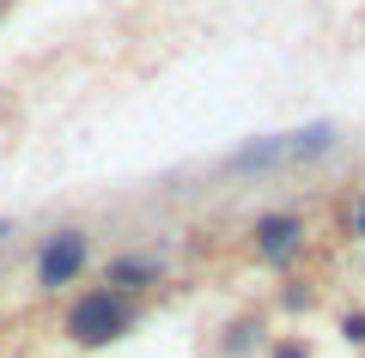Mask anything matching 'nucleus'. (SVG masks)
<instances>
[{"instance_id":"9","label":"nucleus","mask_w":365,"mask_h":358,"mask_svg":"<svg viewBox=\"0 0 365 358\" xmlns=\"http://www.w3.org/2000/svg\"><path fill=\"white\" fill-rule=\"evenodd\" d=\"M280 304H287V310H311V304H317V292H311V285H292Z\"/></svg>"},{"instance_id":"1","label":"nucleus","mask_w":365,"mask_h":358,"mask_svg":"<svg viewBox=\"0 0 365 358\" xmlns=\"http://www.w3.org/2000/svg\"><path fill=\"white\" fill-rule=\"evenodd\" d=\"M140 316H146L140 298H128V292H116V285L98 280V285H79L61 304V334L79 352H104V346L128 340V334L140 328Z\"/></svg>"},{"instance_id":"11","label":"nucleus","mask_w":365,"mask_h":358,"mask_svg":"<svg viewBox=\"0 0 365 358\" xmlns=\"http://www.w3.org/2000/svg\"><path fill=\"white\" fill-rule=\"evenodd\" d=\"M6 237H19V225H13V219H0V243H6Z\"/></svg>"},{"instance_id":"8","label":"nucleus","mask_w":365,"mask_h":358,"mask_svg":"<svg viewBox=\"0 0 365 358\" xmlns=\"http://www.w3.org/2000/svg\"><path fill=\"white\" fill-rule=\"evenodd\" d=\"M341 340H347V346H365V310H347V316H341Z\"/></svg>"},{"instance_id":"3","label":"nucleus","mask_w":365,"mask_h":358,"mask_svg":"<svg viewBox=\"0 0 365 358\" xmlns=\"http://www.w3.org/2000/svg\"><path fill=\"white\" fill-rule=\"evenodd\" d=\"M304 243H311V225H304V213H292V206H274V213H256V225H250V256H256V268H292V261L304 256Z\"/></svg>"},{"instance_id":"4","label":"nucleus","mask_w":365,"mask_h":358,"mask_svg":"<svg viewBox=\"0 0 365 358\" xmlns=\"http://www.w3.org/2000/svg\"><path fill=\"white\" fill-rule=\"evenodd\" d=\"M335 152V128L317 122V128H299V134H274V140H256L244 152L225 158V170H274V164H299V158H323Z\"/></svg>"},{"instance_id":"7","label":"nucleus","mask_w":365,"mask_h":358,"mask_svg":"<svg viewBox=\"0 0 365 358\" xmlns=\"http://www.w3.org/2000/svg\"><path fill=\"white\" fill-rule=\"evenodd\" d=\"M268 358H311V340H304V334H280V340L268 346Z\"/></svg>"},{"instance_id":"2","label":"nucleus","mask_w":365,"mask_h":358,"mask_svg":"<svg viewBox=\"0 0 365 358\" xmlns=\"http://www.w3.org/2000/svg\"><path fill=\"white\" fill-rule=\"evenodd\" d=\"M86 268H91V231L61 225V231L43 237L37 261H31V285H37L43 298H61V292H73V285L86 280Z\"/></svg>"},{"instance_id":"5","label":"nucleus","mask_w":365,"mask_h":358,"mask_svg":"<svg viewBox=\"0 0 365 358\" xmlns=\"http://www.w3.org/2000/svg\"><path fill=\"white\" fill-rule=\"evenodd\" d=\"M165 280H170L165 256H146V249H122V256H110V261H104V285H116V292H128V298L158 292Z\"/></svg>"},{"instance_id":"6","label":"nucleus","mask_w":365,"mask_h":358,"mask_svg":"<svg viewBox=\"0 0 365 358\" xmlns=\"http://www.w3.org/2000/svg\"><path fill=\"white\" fill-rule=\"evenodd\" d=\"M250 346H262V322L256 316H244V322H232V334H225V352H250Z\"/></svg>"},{"instance_id":"10","label":"nucleus","mask_w":365,"mask_h":358,"mask_svg":"<svg viewBox=\"0 0 365 358\" xmlns=\"http://www.w3.org/2000/svg\"><path fill=\"white\" fill-rule=\"evenodd\" d=\"M347 231L365 243V189H359V201H353V213H347Z\"/></svg>"}]
</instances>
